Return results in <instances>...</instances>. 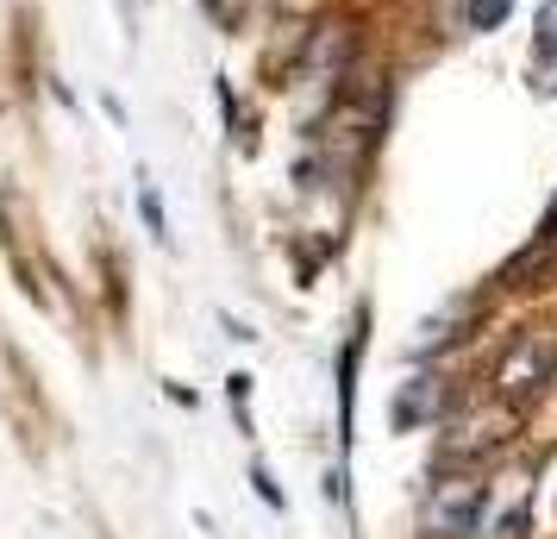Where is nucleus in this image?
Masks as SVG:
<instances>
[{"label":"nucleus","instance_id":"f257e3e1","mask_svg":"<svg viewBox=\"0 0 557 539\" xmlns=\"http://www.w3.org/2000/svg\"><path fill=\"white\" fill-rule=\"evenodd\" d=\"M552 383H557V333H545V327H527L495 358V370H488V395L513 414H527L532 402H545Z\"/></svg>","mask_w":557,"mask_h":539},{"label":"nucleus","instance_id":"f03ea898","mask_svg":"<svg viewBox=\"0 0 557 539\" xmlns=\"http://www.w3.org/2000/svg\"><path fill=\"white\" fill-rule=\"evenodd\" d=\"M482 520V483L470 470H457L426 495V514H420V534L426 539H470Z\"/></svg>","mask_w":557,"mask_h":539},{"label":"nucleus","instance_id":"7ed1b4c3","mask_svg":"<svg viewBox=\"0 0 557 539\" xmlns=\"http://www.w3.org/2000/svg\"><path fill=\"white\" fill-rule=\"evenodd\" d=\"M513 420V408H502V414H476V420H457V427H445V458L451 464H476V458H488L495 445H502V427Z\"/></svg>","mask_w":557,"mask_h":539},{"label":"nucleus","instance_id":"20e7f679","mask_svg":"<svg viewBox=\"0 0 557 539\" xmlns=\"http://www.w3.org/2000/svg\"><path fill=\"white\" fill-rule=\"evenodd\" d=\"M482 539H527L532 534V489H513V502L507 509H488L476 520Z\"/></svg>","mask_w":557,"mask_h":539},{"label":"nucleus","instance_id":"39448f33","mask_svg":"<svg viewBox=\"0 0 557 539\" xmlns=\"http://www.w3.org/2000/svg\"><path fill=\"white\" fill-rule=\"evenodd\" d=\"M426 402H432V383H426V377H420V383L407 389L401 402H388V420H395V427H413V420L426 414Z\"/></svg>","mask_w":557,"mask_h":539},{"label":"nucleus","instance_id":"423d86ee","mask_svg":"<svg viewBox=\"0 0 557 539\" xmlns=\"http://www.w3.org/2000/svg\"><path fill=\"white\" fill-rule=\"evenodd\" d=\"M507 13H513V0H470V32L507 26Z\"/></svg>","mask_w":557,"mask_h":539},{"label":"nucleus","instance_id":"0eeeda50","mask_svg":"<svg viewBox=\"0 0 557 539\" xmlns=\"http://www.w3.org/2000/svg\"><path fill=\"white\" fill-rule=\"evenodd\" d=\"M138 213H145V226H151V238H170V220H163V201H157V188H151V182L138 188Z\"/></svg>","mask_w":557,"mask_h":539},{"label":"nucleus","instance_id":"6e6552de","mask_svg":"<svg viewBox=\"0 0 557 539\" xmlns=\"http://www.w3.org/2000/svg\"><path fill=\"white\" fill-rule=\"evenodd\" d=\"M539 57H557V0L539 7Z\"/></svg>","mask_w":557,"mask_h":539},{"label":"nucleus","instance_id":"1a4fd4ad","mask_svg":"<svg viewBox=\"0 0 557 539\" xmlns=\"http://www.w3.org/2000/svg\"><path fill=\"white\" fill-rule=\"evenodd\" d=\"M251 483H257V495H263L270 509H276V502H282V495H276V483H270V470H251Z\"/></svg>","mask_w":557,"mask_h":539}]
</instances>
